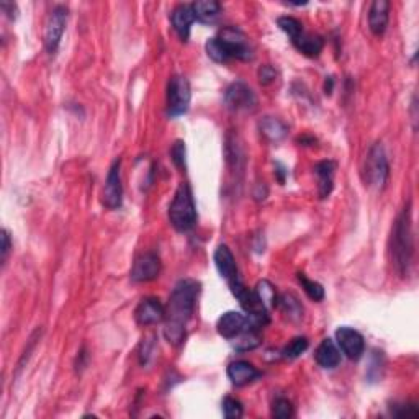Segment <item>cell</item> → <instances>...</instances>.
I'll use <instances>...</instances> for the list:
<instances>
[{
	"label": "cell",
	"mask_w": 419,
	"mask_h": 419,
	"mask_svg": "<svg viewBox=\"0 0 419 419\" xmlns=\"http://www.w3.org/2000/svg\"><path fill=\"white\" fill-rule=\"evenodd\" d=\"M200 293V284L193 279H184L177 282L169 297L164 318V336L172 346L184 342L189 321L192 319L195 304Z\"/></svg>",
	"instance_id": "cell-1"
},
{
	"label": "cell",
	"mask_w": 419,
	"mask_h": 419,
	"mask_svg": "<svg viewBox=\"0 0 419 419\" xmlns=\"http://www.w3.org/2000/svg\"><path fill=\"white\" fill-rule=\"evenodd\" d=\"M413 255H415V236H413L411 201H408L396 218L391 233V259L401 277L410 275Z\"/></svg>",
	"instance_id": "cell-2"
},
{
	"label": "cell",
	"mask_w": 419,
	"mask_h": 419,
	"mask_svg": "<svg viewBox=\"0 0 419 419\" xmlns=\"http://www.w3.org/2000/svg\"><path fill=\"white\" fill-rule=\"evenodd\" d=\"M169 220L181 233L190 231L197 223V208H195L193 193L189 184L182 182L177 187L172 203L169 206Z\"/></svg>",
	"instance_id": "cell-3"
},
{
	"label": "cell",
	"mask_w": 419,
	"mask_h": 419,
	"mask_svg": "<svg viewBox=\"0 0 419 419\" xmlns=\"http://www.w3.org/2000/svg\"><path fill=\"white\" fill-rule=\"evenodd\" d=\"M231 292L235 295L244 312H246L248 326L255 331L262 329L265 324L269 323V309L264 307V303L259 300L258 293L254 290H249L248 287H244L241 280L238 284L231 285Z\"/></svg>",
	"instance_id": "cell-4"
},
{
	"label": "cell",
	"mask_w": 419,
	"mask_h": 419,
	"mask_svg": "<svg viewBox=\"0 0 419 419\" xmlns=\"http://www.w3.org/2000/svg\"><path fill=\"white\" fill-rule=\"evenodd\" d=\"M388 176L390 164L383 146L382 143L373 144L366 157V164H364V181L370 189L382 190L386 185V181H388Z\"/></svg>",
	"instance_id": "cell-5"
},
{
	"label": "cell",
	"mask_w": 419,
	"mask_h": 419,
	"mask_svg": "<svg viewBox=\"0 0 419 419\" xmlns=\"http://www.w3.org/2000/svg\"><path fill=\"white\" fill-rule=\"evenodd\" d=\"M221 43L223 50L226 53L228 61L230 59H239V61H253L254 59V50L249 43L248 36L238 28H225L220 31V35L216 36Z\"/></svg>",
	"instance_id": "cell-6"
},
{
	"label": "cell",
	"mask_w": 419,
	"mask_h": 419,
	"mask_svg": "<svg viewBox=\"0 0 419 419\" xmlns=\"http://www.w3.org/2000/svg\"><path fill=\"white\" fill-rule=\"evenodd\" d=\"M192 100L189 80L184 75H174L167 87V115L176 118L187 113Z\"/></svg>",
	"instance_id": "cell-7"
},
{
	"label": "cell",
	"mask_w": 419,
	"mask_h": 419,
	"mask_svg": "<svg viewBox=\"0 0 419 419\" xmlns=\"http://www.w3.org/2000/svg\"><path fill=\"white\" fill-rule=\"evenodd\" d=\"M225 103L231 112L248 113L255 110V107H258V97H255L251 87L238 80V83H233L226 89Z\"/></svg>",
	"instance_id": "cell-8"
},
{
	"label": "cell",
	"mask_w": 419,
	"mask_h": 419,
	"mask_svg": "<svg viewBox=\"0 0 419 419\" xmlns=\"http://www.w3.org/2000/svg\"><path fill=\"white\" fill-rule=\"evenodd\" d=\"M68 23V9L64 5H56L51 10L50 17L46 20L45 26V48L50 54L58 51L59 43L63 40L64 30Z\"/></svg>",
	"instance_id": "cell-9"
},
{
	"label": "cell",
	"mask_w": 419,
	"mask_h": 419,
	"mask_svg": "<svg viewBox=\"0 0 419 419\" xmlns=\"http://www.w3.org/2000/svg\"><path fill=\"white\" fill-rule=\"evenodd\" d=\"M122 161L115 159L108 171L105 187H103V203L107 208L117 210L122 206L123 201V185H122Z\"/></svg>",
	"instance_id": "cell-10"
},
{
	"label": "cell",
	"mask_w": 419,
	"mask_h": 419,
	"mask_svg": "<svg viewBox=\"0 0 419 419\" xmlns=\"http://www.w3.org/2000/svg\"><path fill=\"white\" fill-rule=\"evenodd\" d=\"M336 339L337 344H339L341 351L346 354L351 361H359L366 352V341H364V336L349 326H341L339 329L336 331Z\"/></svg>",
	"instance_id": "cell-11"
},
{
	"label": "cell",
	"mask_w": 419,
	"mask_h": 419,
	"mask_svg": "<svg viewBox=\"0 0 419 419\" xmlns=\"http://www.w3.org/2000/svg\"><path fill=\"white\" fill-rule=\"evenodd\" d=\"M161 259L154 253H144L134 260L132 269V279L134 282H149L159 277Z\"/></svg>",
	"instance_id": "cell-12"
},
{
	"label": "cell",
	"mask_w": 419,
	"mask_h": 419,
	"mask_svg": "<svg viewBox=\"0 0 419 419\" xmlns=\"http://www.w3.org/2000/svg\"><path fill=\"white\" fill-rule=\"evenodd\" d=\"M134 318L141 326L157 324L166 318V307L161 303L159 298H144L136 308Z\"/></svg>",
	"instance_id": "cell-13"
},
{
	"label": "cell",
	"mask_w": 419,
	"mask_h": 419,
	"mask_svg": "<svg viewBox=\"0 0 419 419\" xmlns=\"http://www.w3.org/2000/svg\"><path fill=\"white\" fill-rule=\"evenodd\" d=\"M213 259H215V265H216V269H218L220 275L228 282V284H230V287L238 284V282L241 280L239 279V274H238L236 259H235V255H233L230 248L225 246V244H221V246L216 248Z\"/></svg>",
	"instance_id": "cell-14"
},
{
	"label": "cell",
	"mask_w": 419,
	"mask_h": 419,
	"mask_svg": "<svg viewBox=\"0 0 419 419\" xmlns=\"http://www.w3.org/2000/svg\"><path fill=\"white\" fill-rule=\"evenodd\" d=\"M390 21L388 0H375L368 10V28L375 36H382Z\"/></svg>",
	"instance_id": "cell-15"
},
{
	"label": "cell",
	"mask_w": 419,
	"mask_h": 419,
	"mask_svg": "<svg viewBox=\"0 0 419 419\" xmlns=\"http://www.w3.org/2000/svg\"><path fill=\"white\" fill-rule=\"evenodd\" d=\"M246 328H248L246 317H244V314H241V313H238V312L225 313L218 319V324H216L218 334L221 337H225V339H230V341L238 337Z\"/></svg>",
	"instance_id": "cell-16"
},
{
	"label": "cell",
	"mask_w": 419,
	"mask_h": 419,
	"mask_svg": "<svg viewBox=\"0 0 419 419\" xmlns=\"http://www.w3.org/2000/svg\"><path fill=\"white\" fill-rule=\"evenodd\" d=\"M171 18H172L174 30L177 31L179 38H181L182 41H187L189 36H190V28H192L193 21L197 20L195 18L192 4L177 5V7L172 10Z\"/></svg>",
	"instance_id": "cell-17"
},
{
	"label": "cell",
	"mask_w": 419,
	"mask_h": 419,
	"mask_svg": "<svg viewBox=\"0 0 419 419\" xmlns=\"http://www.w3.org/2000/svg\"><path fill=\"white\" fill-rule=\"evenodd\" d=\"M228 377H230L233 385L244 386L248 383H253L254 380H258L260 377V372L253 366V364H249L246 361H236L228 366Z\"/></svg>",
	"instance_id": "cell-18"
},
{
	"label": "cell",
	"mask_w": 419,
	"mask_h": 419,
	"mask_svg": "<svg viewBox=\"0 0 419 419\" xmlns=\"http://www.w3.org/2000/svg\"><path fill=\"white\" fill-rule=\"evenodd\" d=\"M318 366L323 368H336L341 364V351L337 349L336 342L333 339H323L314 352Z\"/></svg>",
	"instance_id": "cell-19"
},
{
	"label": "cell",
	"mask_w": 419,
	"mask_h": 419,
	"mask_svg": "<svg viewBox=\"0 0 419 419\" xmlns=\"http://www.w3.org/2000/svg\"><path fill=\"white\" fill-rule=\"evenodd\" d=\"M318 181H319V197L326 198L333 190L334 184V172H336V162L334 161H321L314 167Z\"/></svg>",
	"instance_id": "cell-20"
},
{
	"label": "cell",
	"mask_w": 419,
	"mask_h": 419,
	"mask_svg": "<svg viewBox=\"0 0 419 419\" xmlns=\"http://www.w3.org/2000/svg\"><path fill=\"white\" fill-rule=\"evenodd\" d=\"M295 48L300 53H303L304 56L308 58H318L319 53L323 51V46H324V41L323 38L318 36V35H309V33H303L295 38V40L292 41Z\"/></svg>",
	"instance_id": "cell-21"
},
{
	"label": "cell",
	"mask_w": 419,
	"mask_h": 419,
	"mask_svg": "<svg viewBox=\"0 0 419 419\" xmlns=\"http://www.w3.org/2000/svg\"><path fill=\"white\" fill-rule=\"evenodd\" d=\"M195 18L201 23H213L221 12V4L216 0H198L192 4Z\"/></svg>",
	"instance_id": "cell-22"
},
{
	"label": "cell",
	"mask_w": 419,
	"mask_h": 419,
	"mask_svg": "<svg viewBox=\"0 0 419 419\" xmlns=\"http://www.w3.org/2000/svg\"><path fill=\"white\" fill-rule=\"evenodd\" d=\"M259 129L269 141H280L287 136V124L275 117H264L259 122Z\"/></svg>",
	"instance_id": "cell-23"
},
{
	"label": "cell",
	"mask_w": 419,
	"mask_h": 419,
	"mask_svg": "<svg viewBox=\"0 0 419 419\" xmlns=\"http://www.w3.org/2000/svg\"><path fill=\"white\" fill-rule=\"evenodd\" d=\"M235 342H233V346H235L236 351H251L254 349V347L259 346L260 342V337H259V331H255L253 328H248L243 331L241 334H239L238 337H235L233 339Z\"/></svg>",
	"instance_id": "cell-24"
},
{
	"label": "cell",
	"mask_w": 419,
	"mask_h": 419,
	"mask_svg": "<svg viewBox=\"0 0 419 419\" xmlns=\"http://www.w3.org/2000/svg\"><path fill=\"white\" fill-rule=\"evenodd\" d=\"M255 293H258L259 300L264 303L265 308H272L279 303V297H277L275 287L270 284L269 280H260L258 285H255Z\"/></svg>",
	"instance_id": "cell-25"
},
{
	"label": "cell",
	"mask_w": 419,
	"mask_h": 419,
	"mask_svg": "<svg viewBox=\"0 0 419 419\" xmlns=\"http://www.w3.org/2000/svg\"><path fill=\"white\" fill-rule=\"evenodd\" d=\"M279 302L287 317H290L292 319H300L303 317V308L295 295H292V293H285Z\"/></svg>",
	"instance_id": "cell-26"
},
{
	"label": "cell",
	"mask_w": 419,
	"mask_h": 419,
	"mask_svg": "<svg viewBox=\"0 0 419 419\" xmlns=\"http://www.w3.org/2000/svg\"><path fill=\"white\" fill-rule=\"evenodd\" d=\"M298 282H300L303 290L307 292V295L314 302H321L324 298V288L321 284L314 280H309L304 274H298Z\"/></svg>",
	"instance_id": "cell-27"
},
{
	"label": "cell",
	"mask_w": 419,
	"mask_h": 419,
	"mask_svg": "<svg viewBox=\"0 0 419 419\" xmlns=\"http://www.w3.org/2000/svg\"><path fill=\"white\" fill-rule=\"evenodd\" d=\"M277 25L280 26L282 31H285V33L290 36L292 41L303 33V25L293 17H280L277 20Z\"/></svg>",
	"instance_id": "cell-28"
},
{
	"label": "cell",
	"mask_w": 419,
	"mask_h": 419,
	"mask_svg": "<svg viewBox=\"0 0 419 419\" xmlns=\"http://www.w3.org/2000/svg\"><path fill=\"white\" fill-rule=\"evenodd\" d=\"M308 349V339L307 337H295L285 346V349L282 351L285 359H297L298 356Z\"/></svg>",
	"instance_id": "cell-29"
},
{
	"label": "cell",
	"mask_w": 419,
	"mask_h": 419,
	"mask_svg": "<svg viewBox=\"0 0 419 419\" xmlns=\"http://www.w3.org/2000/svg\"><path fill=\"white\" fill-rule=\"evenodd\" d=\"M223 413H225V418L228 419L241 418L244 413L243 403L236 398H231V396H226V398L223 400Z\"/></svg>",
	"instance_id": "cell-30"
},
{
	"label": "cell",
	"mask_w": 419,
	"mask_h": 419,
	"mask_svg": "<svg viewBox=\"0 0 419 419\" xmlns=\"http://www.w3.org/2000/svg\"><path fill=\"white\" fill-rule=\"evenodd\" d=\"M272 415L277 419H287L293 415V406L292 401L287 398H277L274 403V408H272Z\"/></svg>",
	"instance_id": "cell-31"
},
{
	"label": "cell",
	"mask_w": 419,
	"mask_h": 419,
	"mask_svg": "<svg viewBox=\"0 0 419 419\" xmlns=\"http://www.w3.org/2000/svg\"><path fill=\"white\" fill-rule=\"evenodd\" d=\"M171 156H172L174 164L181 169L185 167V143L184 141H176V143H174L172 149H171Z\"/></svg>",
	"instance_id": "cell-32"
},
{
	"label": "cell",
	"mask_w": 419,
	"mask_h": 419,
	"mask_svg": "<svg viewBox=\"0 0 419 419\" xmlns=\"http://www.w3.org/2000/svg\"><path fill=\"white\" fill-rule=\"evenodd\" d=\"M259 80H260V84H264V85H267V84H270V83H274L275 80V69L272 68V66H262L259 69Z\"/></svg>",
	"instance_id": "cell-33"
},
{
	"label": "cell",
	"mask_w": 419,
	"mask_h": 419,
	"mask_svg": "<svg viewBox=\"0 0 419 419\" xmlns=\"http://www.w3.org/2000/svg\"><path fill=\"white\" fill-rule=\"evenodd\" d=\"M10 249H12V243H10L9 231L2 230V249H0V253H2V264H5V260H7Z\"/></svg>",
	"instance_id": "cell-34"
},
{
	"label": "cell",
	"mask_w": 419,
	"mask_h": 419,
	"mask_svg": "<svg viewBox=\"0 0 419 419\" xmlns=\"http://www.w3.org/2000/svg\"><path fill=\"white\" fill-rule=\"evenodd\" d=\"M0 7H2L4 12H7V15H9L10 18H14V20H15V17L12 15V12H14V14H17V5L12 4V2H2V4H0Z\"/></svg>",
	"instance_id": "cell-35"
}]
</instances>
